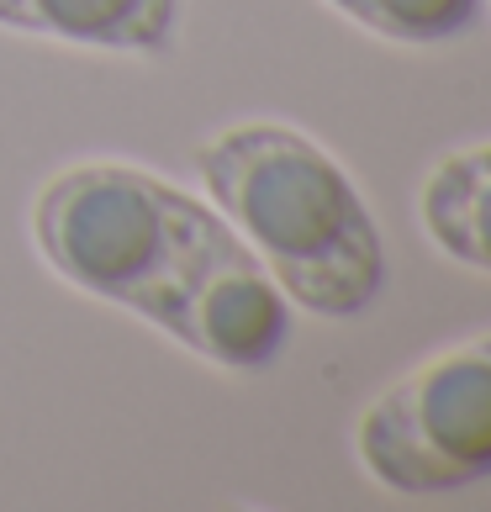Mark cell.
I'll list each match as a JSON object with an SVG mask.
<instances>
[{
	"label": "cell",
	"instance_id": "8992f818",
	"mask_svg": "<svg viewBox=\"0 0 491 512\" xmlns=\"http://www.w3.org/2000/svg\"><path fill=\"white\" fill-rule=\"evenodd\" d=\"M418 222L439 254L491 275V143L455 148L428 169Z\"/></svg>",
	"mask_w": 491,
	"mask_h": 512
},
{
	"label": "cell",
	"instance_id": "3957f363",
	"mask_svg": "<svg viewBox=\"0 0 491 512\" xmlns=\"http://www.w3.org/2000/svg\"><path fill=\"white\" fill-rule=\"evenodd\" d=\"M354 460L396 497H449L491 476V328L418 359L354 423Z\"/></svg>",
	"mask_w": 491,
	"mask_h": 512
},
{
	"label": "cell",
	"instance_id": "6da1fadb",
	"mask_svg": "<svg viewBox=\"0 0 491 512\" xmlns=\"http://www.w3.org/2000/svg\"><path fill=\"white\" fill-rule=\"evenodd\" d=\"M196 175L291 307L360 317L386 286V243L360 185L291 122H233L196 148Z\"/></svg>",
	"mask_w": 491,
	"mask_h": 512
},
{
	"label": "cell",
	"instance_id": "277c9868",
	"mask_svg": "<svg viewBox=\"0 0 491 512\" xmlns=\"http://www.w3.org/2000/svg\"><path fill=\"white\" fill-rule=\"evenodd\" d=\"M291 312L264 259L228 227L143 322L217 370H270L291 338Z\"/></svg>",
	"mask_w": 491,
	"mask_h": 512
},
{
	"label": "cell",
	"instance_id": "7a4b0ae2",
	"mask_svg": "<svg viewBox=\"0 0 491 512\" xmlns=\"http://www.w3.org/2000/svg\"><path fill=\"white\" fill-rule=\"evenodd\" d=\"M228 227L212 201L122 159L69 164L32 196L43 264L64 286L117 301L132 317H148Z\"/></svg>",
	"mask_w": 491,
	"mask_h": 512
},
{
	"label": "cell",
	"instance_id": "5b68a950",
	"mask_svg": "<svg viewBox=\"0 0 491 512\" xmlns=\"http://www.w3.org/2000/svg\"><path fill=\"white\" fill-rule=\"evenodd\" d=\"M0 27L101 53H164L180 32V0H0Z\"/></svg>",
	"mask_w": 491,
	"mask_h": 512
},
{
	"label": "cell",
	"instance_id": "52a82bcc",
	"mask_svg": "<svg viewBox=\"0 0 491 512\" xmlns=\"http://www.w3.org/2000/svg\"><path fill=\"white\" fill-rule=\"evenodd\" d=\"M328 6L344 11L349 22H360L365 32L386 37V43L428 48L470 32L486 0H328Z\"/></svg>",
	"mask_w": 491,
	"mask_h": 512
}]
</instances>
